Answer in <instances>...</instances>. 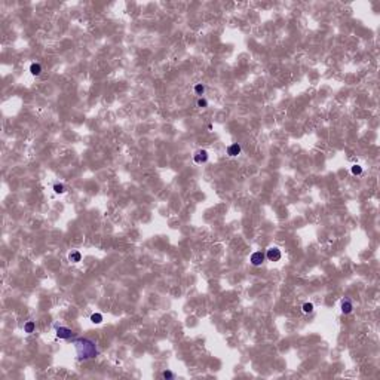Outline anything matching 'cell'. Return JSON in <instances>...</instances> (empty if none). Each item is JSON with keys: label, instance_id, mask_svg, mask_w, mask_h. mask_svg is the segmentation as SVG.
I'll list each match as a JSON object with an SVG mask.
<instances>
[{"label": "cell", "instance_id": "cell-1", "mask_svg": "<svg viewBox=\"0 0 380 380\" xmlns=\"http://www.w3.org/2000/svg\"><path fill=\"white\" fill-rule=\"evenodd\" d=\"M73 344L76 347V352H77V358L79 359H92L98 355V349H97V344L89 340V338H74L73 340Z\"/></svg>", "mask_w": 380, "mask_h": 380}, {"label": "cell", "instance_id": "cell-2", "mask_svg": "<svg viewBox=\"0 0 380 380\" xmlns=\"http://www.w3.org/2000/svg\"><path fill=\"white\" fill-rule=\"evenodd\" d=\"M57 336L59 338H71L73 337V331L67 327H57Z\"/></svg>", "mask_w": 380, "mask_h": 380}, {"label": "cell", "instance_id": "cell-3", "mask_svg": "<svg viewBox=\"0 0 380 380\" xmlns=\"http://www.w3.org/2000/svg\"><path fill=\"white\" fill-rule=\"evenodd\" d=\"M208 161V152L207 150H198L195 153V162L196 164H204Z\"/></svg>", "mask_w": 380, "mask_h": 380}, {"label": "cell", "instance_id": "cell-4", "mask_svg": "<svg viewBox=\"0 0 380 380\" xmlns=\"http://www.w3.org/2000/svg\"><path fill=\"white\" fill-rule=\"evenodd\" d=\"M266 257H267L270 261H278V260L281 258V251H279L278 248H269Z\"/></svg>", "mask_w": 380, "mask_h": 380}, {"label": "cell", "instance_id": "cell-5", "mask_svg": "<svg viewBox=\"0 0 380 380\" xmlns=\"http://www.w3.org/2000/svg\"><path fill=\"white\" fill-rule=\"evenodd\" d=\"M251 263H253L254 266H260L263 261H264V254L261 253V251H255V253H253V255H251Z\"/></svg>", "mask_w": 380, "mask_h": 380}, {"label": "cell", "instance_id": "cell-6", "mask_svg": "<svg viewBox=\"0 0 380 380\" xmlns=\"http://www.w3.org/2000/svg\"><path fill=\"white\" fill-rule=\"evenodd\" d=\"M239 153H241V146H239L238 143H235V144H230V146L227 147V155H229V156L235 158V156H238Z\"/></svg>", "mask_w": 380, "mask_h": 380}, {"label": "cell", "instance_id": "cell-7", "mask_svg": "<svg viewBox=\"0 0 380 380\" xmlns=\"http://www.w3.org/2000/svg\"><path fill=\"white\" fill-rule=\"evenodd\" d=\"M30 73H31L33 76H39V74L42 73V65H40L39 62H33V64L30 65Z\"/></svg>", "mask_w": 380, "mask_h": 380}, {"label": "cell", "instance_id": "cell-8", "mask_svg": "<svg viewBox=\"0 0 380 380\" xmlns=\"http://www.w3.org/2000/svg\"><path fill=\"white\" fill-rule=\"evenodd\" d=\"M341 312L343 313H350L352 312V303L349 300H343L341 301Z\"/></svg>", "mask_w": 380, "mask_h": 380}, {"label": "cell", "instance_id": "cell-9", "mask_svg": "<svg viewBox=\"0 0 380 380\" xmlns=\"http://www.w3.org/2000/svg\"><path fill=\"white\" fill-rule=\"evenodd\" d=\"M34 328H36V324H34L33 321H28V322L24 325V331H25V333H28V334H30V333H33V331H34Z\"/></svg>", "mask_w": 380, "mask_h": 380}, {"label": "cell", "instance_id": "cell-10", "mask_svg": "<svg viewBox=\"0 0 380 380\" xmlns=\"http://www.w3.org/2000/svg\"><path fill=\"white\" fill-rule=\"evenodd\" d=\"M91 321H92L94 324H101L103 315H101V313H92V315H91Z\"/></svg>", "mask_w": 380, "mask_h": 380}, {"label": "cell", "instance_id": "cell-11", "mask_svg": "<svg viewBox=\"0 0 380 380\" xmlns=\"http://www.w3.org/2000/svg\"><path fill=\"white\" fill-rule=\"evenodd\" d=\"M68 258H70V261L77 263V261H80V253H79V251H73V253L68 255Z\"/></svg>", "mask_w": 380, "mask_h": 380}, {"label": "cell", "instance_id": "cell-12", "mask_svg": "<svg viewBox=\"0 0 380 380\" xmlns=\"http://www.w3.org/2000/svg\"><path fill=\"white\" fill-rule=\"evenodd\" d=\"M301 309H303L304 313H312V312H313V304H312V303H304Z\"/></svg>", "mask_w": 380, "mask_h": 380}, {"label": "cell", "instance_id": "cell-13", "mask_svg": "<svg viewBox=\"0 0 380 380\" xmlns=\"http://www.w3.org/2000/svg\"><path fill=\"white\" fill-rule=\"evenodd\" d=\"M195 92H196L198 95H202V94L205 92V86H204V85H201V83L196 85V86H195Z\"/></svg>", "mask_w": 380, "mask_h": 380}, {"label": "cell", "instance_id": "cell-14", "mask_svg": "<svg viewBox=\"0 0 380 380\" xmlns=\"http://www.w3.org/2000/svg\"><path fill=\"white\" fill-rule=\"evenodd\" d=\"M350 171H352V174H353V175H359V174H362V168H361L359 165H353Z\"/></svg>", "mask_w": 380, "mask_h": 380}, {"label": "cell", "instance_id": "cell-15", "mask_svg": "<svg viewBox=\"0 0 380 380\" xmlns=\"http://www.w3.org/2000/svg\"><path fill=\"white\" fill-rule=\"evenodd\" d=\"M198 107H201V109L208 107V101H207L205 98H199V100H198Z\"/></svg>", "mask_w": 380, "mask_h": 380}, {"label": "cell", "instance_id": "cell-16", "mask_svg": "<svg viewBox=\"0 0 380 380\" xmlns=\"http://www.w3.org/2000/svg\"><path fill=\"white\" fill-rule=\"evenodd\" d=\"M54 190H55V193H64V192H65V187H64L62 184H55V186H54Z\"/></svg>", "mask_w": 380, "mask_h": 380}, {"label": "cell", "instance_id": "cell-17", "mask_svg": "<svg viewBox=\"0 0 380 380\" xmlns=\"http://www.w3.org/2000/svg\"><path fill=\"white\" fill-rule=\"evenodd\" d=\"M162 377H164V379H174V373L169 371V370H165V371L162 373Z\"/></svg>", "mask_w": 380, "mask_h": 380}]
</instances>
